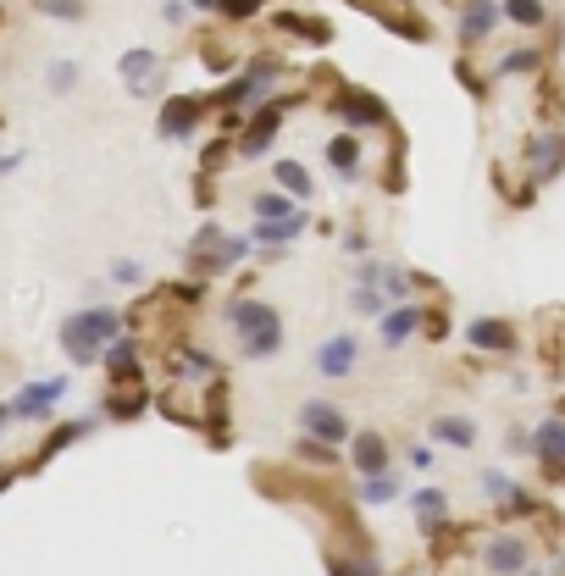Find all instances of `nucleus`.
<instances>
[{
	"label": "nucleus",
	"instance_id": "nucleus-5",
	"mask_svg": "<svg viewBox=\"0 0 565 576\" xmlns=\"http://www.w3.org/2000/svg\"><path fill=\"white\" fill-rule=\"evenodd\" d=\"M355 360H361V344H355V333H333L322 349H316V372L338 383V377L355 372Z\"/></svg>",
	"mask_w": 565,
	"mask_h": 576
},
{
	"label": "nucleus",
	"instance_id": "nucleus-16",
	"mask_svg": "<svg viewBox=\"0 0 565 576\" xmlns=\"http://www.w3.org/2000/svg\"><path fill=\"white\" fill-rule=\"evenodd\" d=\"M327 161H333V172H344V178H349V172H361V144H355V139H333V144H327Z\"/></svg>",
	"mask_w": 565,
	"mask_h": 576
},
{
	"label": "nucleus",
	"instance_id": "nucleus-19",
	"mask_svg": "<svg viewBox=\"0 0 565 576\" xmlns=\"http://www.w3.org/2000/svg\"><path fill=\"white\" fill-rule=\"evenodd\" d=\"M361 499H366V504H388V499H399V477H394V471H383V477H366Z\"/></svg>",
	"mask_w": 565,
	"mask_h": 576
},
{
	"label": "nucleus",
	"instance_id": "nucleus-2",
	"mask_svg": "<svg viewBox=\"0 0 565 576\" xmlns=\"http://www.w3.org/2000/svg\"><path fill=\"white\" fill-rule=\"evenodd\" d=\"M228 327L239 333L244 355H277V344H283V322H277V311L261 300L228 305Z\"/></svg>",
	"mask_w": 565,
	"mask_h": 576
},
{
	"label": "nucleus",
	"instance_id": "nucleus-33",
	"mask_svg": "<svg viewBox=\"0 0 565 576\" xmlns=\"http://www.w3.org/2000/svg\"><path fill=\"white\" fill-rule=\"evenodd\" d=\"M194 6H217V0H194Z\"/></svg>",
	"mask_w": 565,
	"mask_h": 576
},
{
	"label": "nucleus",
	"instance_id": "nucleus-22",
	"mask_svg": "<svg viewBox=\"0 0 565 576\" xmlns=\"http://www.w3.org/2000/svg\"><path fill=\"white\" fill-rule=\"evenodd\" d=\"M505 17H510V23H521V28H538L543 6H538V0H505Z\"/></svg>",
	"mask_w": 565,
	"mask_h": 576
},
{
	"label": "nucleus",
	"instance_id": "nucleus-23",
	"mask_svg": "<svg viewBox=\"0 0 565 576\" xmlns=\"http://www.w3.org/2000/svg\"><path fill=\"white\" fill-rule=\"evenodd\" d=\"M560 150H565L560 139H538V144H532V167H538V172H560Z\"/></svg>",
	"mask_w": 565,
	"mask_h": 576
},
{
	"label": "nucleus",
	"instance_id": "nucleus-8",
	"mask_svg": "<svg viewBox=\"0 0 565 576\" xmlns=\"http://www.w3.org/2000/svg\"><path fill=\"white\" fill-rule=\"evenodd\" d=\"M349 460H355L361 477H383V471H388V444L377 438V432H361V438L349 444Z\"/></svg>",
	"mask_w": 565,
	"mask_h": 576
},
{
	"label": "nucleus",
	"instance_id": "nucleus-28",
	"mask_svg": "<svg viewBox=\"0 0 565 576\" xmlns=\"http://www.w3.org/2000/svg\"><path fill=\"white\" fill-rule=\"evenodd\" d=\"M538 67V56L532 50H516V56H505V72H532Z\"/></svg>",
	"mask_w": 565,
	"mask_h": 576
},
{
	"label": "nucleus",
	"instance_id": "nucleus-15",
	"mask_svg": "<svg viewBox=\"0 0 565 576\" xmlns=\"http://www.w3.org/2000/svg\"><path fill=\"white\" fill-rule=\"evenodd\" d=\"M194 117H200V106H194V100H172L167 117H161V133H167V139H178V133L194 128Z\"/></svg>",
	"mask_w": 565,
	"mask_h": 576
},
{
	"label": "nucleus",
	"instance_id": "nucleus-9",
	"mask_svg": "<svg viewBox=\"0 0 565 576\" xmlns=\"http://www.w3.org/2000/svg\"><path fill=\"white\" fill-rule=\"evenodd\" d=\"M532 449L543 455L549 471H565V421H543V427L532 432Z\"/></svg>",
	"mask_w": 565,
	"mask_h": 576
},
{
	"label": "nucleus",
	"instance_id": "nucleus-10",
	"mask_svg": "<svg viewBox=\"0 0 565 576\" xmlns=\"http://www.w3.org/2000/svg\"><path fill=\"white\" fill-rule=\"evenodd\" d=\"M466 338L477 349H516V333H510V322H493V316H477V322L466 327Z\"/></svg>",
	"mask_w": 565,
	"mask_h": 576
},
{
	"label": "nucleus",
	"instance_id": "nucleus-17",
	"mask_svg": "<svg viewBox=\"0 0 565 576\" xmlns=\"http://www.w3.org/2000/svg\"><path fill=\"white\" fill-rule=\"evenodd\" d=\"M300 228H305V216L294 211V216H283V222H261V228H255V239H261V244H277V239H294Z\"/></svg>",
	"mask_w": 565,
	"mask_h": 576
},
{
	"label": "nucleus",
	"instance_id": "nucleus-25",
	"mask_svg": "<svg viewBox=\"0 0 565 576\" xmlns=\"http://www.w3.org/2000/svg\"><path fill=\"white\" fill-rule=\"evenodd\" d=\"M45 17H84V0H39Z\"/></svg>",
	"mask_w": 565,
	"mask_h": 576
},
{
	"label": "nucleus",
	"instance_id": "nucleus-20",
	"mask_svg": "<svg viewBox=\"0 0 565 576\" xmlns=\"http://www.w3.org/2000/svg\"><path fill=\"white\" fill-rule=\"evenodd\" d=\"M255 216H261V222H283V216H294V200L289 194H261V200H255Z\"/></svg>",
	"mask_w": 565,
	"mask_h": 576
},
{
	"label": "nucleus",
	"instance_id": "nucleus-7",
	"mask_svg": "<svg viewBox=\"0 0 565 576\" xmlns=\"http://www.w3.org/2000/svg\"><path fill=\"white\" fill-rule=\"evenodd\" d=\"M122 84H128L133 95H150V89L161 84V56L156 50H128V56H122Z\"/></svg>",
	"mask_w": 565,
	"mask_h": 576
},
{
	"label": "nucleus",
	"instance_id": "nucleus-26",
	"mask_svg": "<svg viewBox=\"0 0 565 576\" xmlns=\"http://www.w3.org/2000/svg\"><path fill=\"white\" fill-rule=\"evenodd\" d=\"M355 311H361V316H383V294H377V288H355Z\"/></svg>",
	"mask_w": 565,
	"mask_h": 576
},
{
	"label": "nucleus",
	"instance_id": "nucleus-14",
	"mask_svg": "<svg viewBox=\"0 0 565 576\" xmlns=\"http://www.w3.org/2000/svg\"><path fill=\"white\" fill-rule=\"evenodd\" d=\"M433 438H444V444H455V449H471L477 444V427L460 416H444V421H433Z\"/></svg>",
	"mask_w": 565,
	"mask_h": 576
},
{
	"label": "nucleus",
	"instance_id": "nucleus-21",
	"mask_svg": "<svg viewBox=\"0 0 565 576\" xmlns=\"http://www.w3.org/2000/svg\"><path fill=\"white\" fill-rule=\"evenodd\" d=\"M344 117L349 122H383V106H377L372 95H349L344 100Z\"/></svg>",
	"mask_w": 565,
	"mask_h": 576
},
{
	"label": "nucleus",
	"instance_id": "nucleus-12",
	"mask_svg": "<svg viewBox=\"0 0 565 576\" xmlns=\"http://www.w3.org/2000/svg\"><path fill=\"white\" fill-rule=\"evenodd\" d=\"M444 510H449V499H444V493H438V488L416 493V521H421V532L444 527Z\"/></svg>",
	"mask_w": 565,
	"mask_h": 576
},
{
	"label": "nucleus",
	"instance_id": "nucleus-31",
	"mask_svg": "<svg viewBox=\"0 0 565 576\" xmlns=\"http://www.w3.org/2000/svg\"><path fill=\"white\" fill-rule=\"evenodd\" d=\"M6 416H12V410H6V405H0V432H6Z\"/></svg>",
	"mask_w": 565,
	"mask_h": 576
},
{
	"label": "nucleus",
	"instance_id": "nucleus-29",
	"mask_svg": "<svg viewBox=\"0 0 565 576\" xmlns=\"http://www.w3.org/2000/svg\"><path fill=\"white\" fill-rule=\"evenodd\" d=\"M111 277H117V283H139V277H145V266H133V261H117V266H111Z\"/></svg>",
	"mask_w": 565,
	"mask_h": 576
},
{
	"label": "nucleus",
	"instance_id": "nucleus-32",
	"mask_svg": "<svg viewBox=\"0 0 565 576\" xmlns=\"http://www.w3.org/2000/svg\"><path fill=\"white\" fill-rule=\"evenodd\" d=\"M6 482H12V471H0V488H6Z\"/></svg>",
	"mask_w": 565,
	"mask_h": 576
},
{
	"label": "nucleus",
	"instance_id": "nucleus-4",
	"mask_svg": "<svg viewBox=\"0 0 565 576\" xmlns=\"http://www.w3.org/2000/svg\"><path fill=\"white\" fill-rule=\"evenodd\" d=\"M482 565H488L493 576H521V571H527V538H516V532L488 538V543H482Z\"/></svg>",
	"mask_w": 565,
	"mask_h": 576
},
{
	"label": "nucleus",
	"instance_id": "nucleus-1",
	"mask_svg": "<svg viewBox=\"0 0 565 576\" xmlns=\"http://www.w3.org/2000/svg\"><path fill=\"white\" fill-rule=\"evenodd\" d=\"M117 333H122V316L106 311V305H95V311L67 316V327H61V349H67L78 366H89V360H100V349H106Z\"/></svg>",
	"mask_w": 565,
	"mask_h": 576
},
{
	"label": "nucleus",
	"instance_id": "nucleus-30",
	"mask_svg": "<svg viewBox=\"0 0 565 576\" xmlns=\"http://www.w3.org/2000/svg\"><path fill=\"white\" fill-rule=\"evenodd\" d=\"M161 17H167V23H183V17H189V6H183V0H167V6H161Z\"/></svg>",
	"mask_w": 565,
	"mask_h": 576
},
{
	"label": "nucleus",
	"instance_id": "nucleus-24",
	"mask_svg": "<svg viewBox=\"0 0 565 576\" xmlns=\"http://www.w3.org/2000/svg\"><path fill=\"white\" fill-rule=\"evenodd\" d=\"M106 360H111V372H133V344H128V338H111Z\"/></svg>",
	"mask_w": 565,
	"mask_h": 576
},
{
	"label": "nucleus",
	"instance_id": "nucleus-6",
	"mask_svg": "<svg viewBox=\"0 0 565 576\" xmlns=\"http://www.w3.org/2000/svg\"><path fill=\"white\" fill-rule=\"evenodd\" d=\"M61 394H67V383H61V377H50V383H28L6 410H12V416H28V421H34V416L45 421V416H50V405H56Z\"/></svg>",
	"mask_w": 565,
	"mask_h": 576
},
{
	"label": "nucleus",
	"instance_id": "nucleus-3",
	"mask_svg": "<svg viewBox=\"0 0 565 576\" xmlns=\"http://www.w3.org/2000/svg\"><path fill=\"white\" fill-rule=\"evenodd\" d=\"M300 427L311 432L316 444H344V438H349V416L338 405H327V399H305V405H300Z\"/></svg>",
	"mask_w": 565,
	"mask_h": 576
},
{
	"label": "nucleus",
	"instance_id": "nucleus-11",
	"mask_svg": "<svg viewBox=\"0 0 565 576\" xmlns=\"http://www.w3.org/2000/svg\"><path fill=\"white\" fill-rule=\"evenodd\" d=\"M416 327H421V311H416V305H399V311H388V316H383V344H388V349L405 344V338L416 333Z\"/></svg>",
	"mask_w": 565,
	"mask_h": 576
},
{
	"label": "nucleus",
	"instance_id": "nucleus-27",
	"mask_svg": "<svg viewBox=\"0 0 565 576\" xmlns=\"http://www.w3.org/2000/svg\"><path fill=\"white\" fill-rule=\"evenodd\" d=\"M272 128H277V117H261V122L250 128V139H244V150H261V144L272 139Z\"/></svg>",
	"mask_w": 565,
	"mask_h": 576
},
{
	"label": "nucleus",
	"instance_id": "nucleus-18",
	"mask_svg": "<svg viewBox=\"0 0 565 576\" xmlns=\"http://www.w3.org/2000/svg\"><path fill=\"white\" fill-rule=\"evenodd\" d=\"M277 183H283L289 194H300V200H311V172L294 167V161H277Z\"/></svg>",
	"mask_w": 565,
	"mask_h": 576
},
{
	"label": "nucleus",
	"instance_id": "nucleus-13",
	"mask_svg": "<svg viewBox=\"0 0 565 576\" xmlns=\"http://www.w3.org/2000/svg\"><path fill=\"white\" fill-rule=\"evenodd\" d=\"M493 23H499V6H493V0H471V6H466V28H460V34H466V39H482Z\"/></svg>",
	"mask_w": 565,
	"mask_h": 576
}]
</instances>
